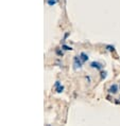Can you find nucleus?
<instances>
[{"label":"nucleus","instance_id":"7","mask_svg":"<svg viewBox=\"0 0 120 126\" xmlns=\"http://www.w3.org/2000/svg\"><path fill=\"white\" fill-rule=\"evenodd\" d=\"M106 77V72H101V79H105Z\"/></svg>","mask_w":120,"mask_h":126},{"label":"nucleus","instance_id":"3","mask_svg":"<svg viewBox=\"0 0 120 126\" xmlns=\"http://www.w3.org/2000/svg\"><path fill=\"white\" fill-rule=\"evenodd\" d=\"M82 59L80 58L79 56H74L73 58V61H74V66H76V68H81L82 67Z\"/></svg>","mask_w":120,"mask_h":126},{"label":"nucleus","instance_id":"5","mask_svg":"<svg viewBox=\"0 0 120 126\" xmlns=\"http://www.w3.org/2000/svg\"><path fill=\"white\" fill-rule=\"evenodd\" d=\"M105 49L107 50V51H110V52H114L115 51V47H114V46H112V45L105 46Z\"/></svg>","mask_w":120,"mask_h":126},{"label":"nucleus","instance_id":"4","mask_svg":"<svg viewBox=\"0 0 120 126\" xmlns=\"http://www.w3.org/2000/svg\"><path fill=\"white\" fill-rule=\"evenodd\" d=\"M80 58L82 59V61H88V55H86L84 52H82L81 55H80Z\"/></svg>","mask_w":120,"mask_h":126},{"label":"nucleus","instance_id":"2","mask_svg":"<svg viewBox=\"0 0 120 126\" xmlns=\"http://www.w3.org/2000/svg\"><path fill=\"white\" fill-rule=\"evenodd\" d=\"M90 67L95 68V69H97V70L103 69V65H102V64H100V63H98V61H92V63L90 64Z\"/></svg>","mask_w":120,"mask_h":126},{"label":"nucleus","instance_id":"1","mask_svg":"<svg viewBox=\"0 0 120 126\" xmlns=\"http://www.w3.org/2000/svg\"><path fill=\"white\" fill-rule=\"evenodd\" d=\"M118 85L117 84H113L112 86L110 87V88H108V93H110V94H116L117 92H118Z\"/></svg>","mask_w":120,"mask_h":126},{"label":"nucleus","instance_id":"6","mask_svg":"<svg viewBox=\"0 0 120 126\" xmlns=\"http://www.w3.org/2000/svg\"><path fill=\"white\" fill-rule=\"evenodd\" d=\"M63 49H64V50H72V48L68 47V46H66V45H64V46H63Z\"/></svg>","mask_w":120,"mask_h":126}]
</instances>
